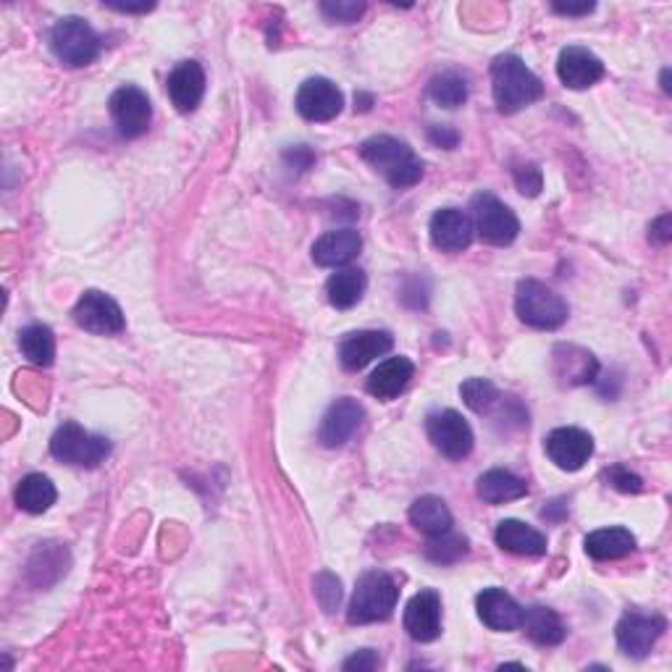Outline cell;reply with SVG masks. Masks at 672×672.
Wrapping results in <instances>:
<instances>
[{
    "mask_svg": "<svg viewBox=\"0 0 672 672\" xmlns=\"http://www.w3.org/2000/svg\"><path fill=\"white\" fill-rule=\"evenodd\" d=\"M494 103L502 114H518L544 95V82L518 56H497L492 63Z\"/></svg>",
    "mask_w": 672,
    "mask_h": 672,
    "instance_id": "1",
    "label": "cell"
},
{
    "mask_svg": "<svg viewBox=\"0 0 672 672\" xmlns=\"http://www.w3.org/2000/svg\"><path fill=\"white\" fill-rule=\"evenodd\" d=\"M365 163L376 168L394 189L415 187L423 179V163L413 153V148L389 134H376L361 145Z\"/></svg>",
    "mask_w": 672,
    "mask_h": 672,
    "instance_id": "2",
    "label": "cell"
},
{
    "mask_svg": "<svg viewBox=\"0 0 672 672\" xmlns=\"http://www.w3.org/2000/svg\"><path fill=\"white\" fill-rule=\"evenodd\" d=\"M400 589H397L394 578L384 570H368L357 578L355 593L347 610V620L352 625H368L389 620L394 612Z\"/></svg>",
    "mask_w": 672,
    "mask_h": 672,
    "instance_id": "3",
    "label": "cell"
},
{
    "mask_svg": "<svg viewBox=\"0 0 672 672\" xmlns=\"http://www.w3.org/2000/svg\"><path fill=\"white\" fill-rule=\"evenodd\" d=\"M515 313L526 326L541 331L559 329L570 316L565 297L537 279H523L515 292Z\"/></svg>",
    "mask_w": 672,
    "mask_h": 672,
    "instance_id": "4",
    "label": "cell"
},
{
    "mask_svg": "<svg viewBox=\"0 0 672 672\" xmlns=\"http://www.w3.org/2000/svg\"><path fill=\"white\" fill-rule=\"evenodd\" d=\"M50 48L63 67L82 69L101 56V37L82 16H63L50 30Z\"/></svg>",
    "mask_w": 672,
    "mask_h": 672,
    "instance_id": "5",
    "label": "cell"
},
{
    "mask_svg": "<svg viewBox=\"0 0 672 672\" xmlns=\"http://www.w3.org/2000/svg\"><path fill=\"white\" fill-rule=\"evenodd\" d=\"M50 455L74 468H97L108 460L110 441L106 436L93 434V431L82 428L80 423L69 421L50 439Z\"/></svg>",
    "mask_w": 672,
    "mask_h": 672,
    "instance_id": "6",
    "label": "cell"
},
{
    "mask_svg": "<svg viewBox=\"0 0 672 672\" xmlns=\"http://www.w3.org/2000/svg\"><path fill=\"white\" fill-rule=\"evenodd\" d=\"M471 211H473V229L484 243L507 247L518 239L520 234L518 215L512 213L510 205H505L499 198H494L492 192L473 194Z\"/></svg>",
    "mask_w": 672,
    "mask_h": 672,
    "instance_id": "7",
    "label": "cell"
},
{
    "mask_svg": "<svg viewBox=\"0 0 672 672\" xmlns=\"http://www.w3.org/2000/svg\"><path fill=\"white\" fill-rule=\"evenodd\" d=\"M426 434L431 444L447 460H462L473 452V428L458 410H436L426 417Z\"/></svg>",
    "mask_w": 672,
    "mask_h": 672,
    "instance_id": "8",
    "label": "cell"
},
{
    "mask_svg": "<svg viewBox=\"0 0 672 672\" xmlns=\"http://www.w3.org/2000/svg\"><path fill=\"white\" fill-rule=\"evenodd\" d=\"M110 119H114L116 132H119L123 140H137L150 129V121H153V106H150V97L142 93L140 87L134 84H127V87H119L108 101Z\"/></svg>",
    "mask_w": 672,
    "mask_h": 672,
    "instance_id": "9",
    "label": "cell"
},
{
    "mask_svg": "<svg viewBox=\"0 0 672 672\" xmlns=\"http://www.w3.org/2000/svg\"><path fill=\"white\" fill-rule=\"evenodd\" d=\"M74 321L80 329L90 331L97 337H114L123 331V313L114 297H108L106 292L90 290L76 299L74 305Z\"/></svg>",
    "mask_w": 672,
    "mask_h": 672,
    "instance_id": "10",
    "label": "cell"
},
{
    "mask_svg": "<svg viewBox=\"0 0 672 672\" xmlns=\"http://www.w3.org/2000/svg\"><path fill=\"white\" fill-rule=\"evenodd\" d=\"M664 628H668L664 617L628 612V615H623V620H620L615 628L620 651L633 659L649 657L659 638H662Z\"/></svg>",
    "mask_w": 672,
    "mask_h": 672,
    "instance_id": "11",
    "label": "cell"
},
{
    "mask_svg": "<svg viewBox=\"0 0 672 672\" xmlns=\"http://www.w3.org/2000/svg\"><path fill=\"white\" fill-rule=\"evenodd\" d=\"M546 455L559 471L576 473L580 468L589 462L593 455V439L589 431L576 428V426H563L554 428L550 436H546Z\"/></svg>",
    "mask_w": 672,
    "mask_h": 672,
    "instance_id": "12",
    "label": "cell"
},
{
    "mask_svg": "<svg viewBox=\"0 0 672 672\" xmlns=\"http://www.w3.org/2000/svg\"><path fill=\"white\" fill-rule=\"evenodd\" d=\"M295 106L299 116L308 121H331L342 114L344 95L331 80L323 76H313V80L303 82L297 90Z\"/></svg>",
    "mask_w": 672,
    "mask_h": 672,
    "instance_id": "13",
    "label": "cell"
},
{
    "mask_svg": "<svg viewBox=\"0 0 672 672\" xmlns=\"http://www.w3.org/2000/svg\"><path fill=\"white\" fill-rule=\"evenodd\" d=\"M431 243L441 252H462L468 250L475 237L473 219L462 213L460 208H441L431 215Z\"/></svg>",
    "mask_w": 672,
    "mask_h": 672,
    "instance_id": "14",
    "label": "cell"
},
{
    "mask_svg": "<svg viewBox=\"0 0 672 672\" xmlns=\"http://www.w3.org/2000/svg\"><path fill=\"white\" fill-rule=\"evenodd\" d=\"M404 630L413 641L431 644L441 636V597L434 589H423L404 606Z\"/></svg>",
    "mask_w": 672,
    "mask_h": 672,
    "instance_id": "15",
    "label": "cell"
},
{
    "mask_svg": "<svg viewBox=\"0 0 672 672\" xmlns=\"http://www.w3.org/2000/svg\"><path fill=\"white\" fill-rule=\"evenodd\" d=\"M363 417L365 410L361 402L352 400V397H339V400L326 410L321 428H318V439L329 449L344 447V444L355 436V431L361 428Z\"/></svg>",
    "mask_w": 672,
    "mask_h": 672,
    "instance_id": "16",
    "label": "cell"
},
{
    "mask_svg": "<svg viewBox=\"0 0 672 672\" xmlns=\"http://www.w3.org/2000/svg\"><path fill=\"white\" fill-rule=\"evenodd\" d=\"M557 76L565 87L589 90L604 76V63L597 54L580 45H567L557 58Z\"/></svg>",
    "mask_w": 672,
    "mask_h": 672,
    "instance_id": "17",
    "label": "cell"
},
{
    "mask_svg": "<svg viewBox=\"0 0 672 672\" xmlns=\"http://www.w3.org/2000/svg\"><path fill=\"white\" fill-rule=\"evenodd\" d=\"M552 357L554 376L563 387H583V384L597 381L599 361L593 357V352L576 347V344H557Z\"/></svg>",
    "mask_w": 672,
    "mask_h": 672,
    "instance_id": "18",
    "label": "cell"
},
{
    "mask_svg": "<svg viewBox=\"0 0 672 672\" xmlns=\"http://www.w3.org/2000/svg\"><path fill=\"white\" fill-rule=\"evenodd\" d=\"M475 610H479L481 623L497 633H510L520 628V620H523V606L515 602L505 589H497V586L479 593Z\"/></svg>",
    "mask_w": 672,
    "mask_h": 672,
    "instance_id": "19",
    "label": "cell"
},
{
    "mask_svg": "<svg viewBox=\"0 0 672 672\" xmlns=\"http://www.w3.org/2000/svg\"><path fill=\"white\" fill-rule=\"evenodd\" d=\"M394 347V337L389 331H355L339 344V363L347 370H361L376 357L387 355Z\"/></svg>",
    "mask_w": 672,
    "mask_h": 672,
    "instance_id": "20",
    "label": "cell"
},
{
    "mask_svg": "<svg viewBox=\"0 0 672 672\" xmlns=\"http://www.w3.org/2000/svg\"><path fill=\"white\" fill-rule=\"evenodd\" d=\"M168 97L181 114H192L202 103L205 95V71L198 61H181L176 63L172 74H168Z\"/></svg>",
    "mask_w": 672,
    "mask_h": 672,
    "instance_id": "21",
    "label": "cell"
},
{
    "mask_svg": "<svg viewBox=\"0 0 672 672\" xmlns=\"http://www.w3.org/2000/svg\"><path fill=\"white\" fill-rule=\"evenodd\" d=\"M413 374L415 365L410 363L408 357H387V361L378 363V368L370 374L365 389H368V394H374L376 400L389 402L408 389Z\"/></svg>",
    "mask_w": 672,
    "mask_h": 672,
    "instance_id": "22",
    "label": "cell"
},
{
    "mask_svg": "<svg viewBox=\"0 0 672 672\" xmlns=\"http://www.w3.org/2000/svg\"><path fill=\"white\" fill-rule=\"evenodd\" d=\"M363 239L355 229H337V232H326L321 239H316L313 245V260L316 266H323V269H337V266L350 263L352 258L361 252Z\"/></svg>",
    "mask_w": 672,
    "mask_h": 672,
    "instance_id": "23",
    "label": "cell"
},
{
    "mask_svg": "<svg viewBox=\"0 0 672 672\" xmlns=\"http://www.w3.org/2000/svg\"><path fill=\"white\" fill-rule=\"evenodd\" d=\"M494 539H497L502 550L518 554V557H541V554H546L544 533L523 523V520H502Z\"/></svg>",
    "mask_w": 672,
    "mask_h": 672,
    "instance_id": "24",
    "label": "cell"
},
{
    "mask_svg": "<svg viewBox=\"0 0 672 672\" xmlns=\"http://www.w3.org/2000/svg\"><path fill=\"white\" fill-rule=\"evenodd\" d=\"M586 554L599 563H606V559H623L628 557L630 552H636V537L628 531V528H599L586 537Z\"/></svg>",
    "mask_w": 672,
    "mask_h": 672,
    "instance_id": "25",
    "label": "cell"
},
{
    "mask_svg": "<svg viewBox=\"0 0 672 672\" xmlns=\"http://www.w3.org/2000/svg\"><path fill=\"white\" fill-rule=\"evenodd\" d=\"M520 628H526L528 638L539 646H557L565 641L567 628L559 620V615L550 606L533 604L523 610V620H520Z\"/></svg>",
    "mask_w": 672,
    "mask_h": 672,
    "instance_id": "26",
    "label": "cell"
},
{
    "mask_svg": "<svg viewBox=\"0 0 672 672\" xmlns=\"http://www.w3.org/2000/svg\"><path fill=\"white\" fill-rule=\"evenodd\" d=\"M408 515L410 523H413L421 533H426L428 539L452 531V512H449L447 502L441 497H434V494H426V497L415 499L413 505H410Z\"/></svg>",
    "mask_w": 672,
    "mask_h": 672,
    "instance_id": "27",
    "label": "cell"
},
{
    "mask_svg": "<svg viewBox=\"0 0 672 672\" xmlns=\"http://www.w3.org/2000/svg\"><path fill=\"white\" fill-rule=\"evenodd\" d=\"M475 492H479V497L484 499L486 505H505V502L523 499L528 494V484L520 475L494 468V471H486L481 475L479 484H475Z\"/></svg>",
    "mask_w": 672,
    "mask_h": 672,
    "instance_id": "28",
    "label": "cell"
},
{
    "mask_svg": "<svg viewBox=\"0 0 672 672\" xmlns=\"http://www.w3.org/2000/svg\"><path fill=\"white\" fill-rule=\"evenodd\" d=\"M56 486L48 475L30 473L19 481L16 486V505L30 515H43L56 505Z\"/></svg>",
    "mask_w": 672,
    "mask_h": 672,
    "instance_id": "29",
    "label": "cell"
},
{
    "mask_svg": "<svg viewBox=\"0 0 672 672\" xmlns=\"http://www.w3.org/2000/svg\"><path fill=\"white\" fill-rule=\"evenodd\" d=\"M365 286H368V279H365L361 269H342L329 276L326 295H329V303L334 305L337 310H350L363 299Z\"/></svg>",
    "mask_w": 672,
    "mask_h": 672,
    "instance_id": "30",
    "label": "cell"
},
{
    "mask_svg": "<svg viewBox=\"0 0 672 672\" xmlns=\"http://www.w3.org/2000/svg\"><path fill=\"white\" fill-rule=\"evenodd\" d=\"M19 347H22L24 357H27L32 365H40V368H48V365L56 361V337L54 331L43 323H32L27 329H22Z\"/></svg>",
    "mask_w": 672,
    "mask_h": 672,
    "instance_id": "31",
    "label": "cell"
},
{
    "mask_svg": "<svg viewBox=\"0 0 672 672\" xmlns=\"http://www.w3.org/2000/svg\"><path fill=\"white\" fill-rule=\"evenodd\" d=\"M428 97L441 108H460L468 101V80L458 71H441L428 82Z\"/></svg>",
    "mask_w": 672,
    "mask_h": 672,
    "instance_id": "32",
    "label": "cell"
},
{
    "mask_svg": "<svg viewBox=\"0 0 672 672\" xmlns=\"http://www.w3.org/2000/svg\"><path fill=\"white\" fill-rule=\"evenodd\" d=\"M460 394L462 402L479 415H488L502 402L497 387L488 378H468V381H462Z\"/></svg>",
    "mask_w": 672,
    "mask_h": 672,
    "instance_id": "33",
    "label": "cell"
},
{
    "mask_svg": "<svg viewBox=\"0 0 672 672\" xmlns=\"http://www.w3.org/2000/svg\"><path fill=\"white\" fill-rule=\"evenodd\" d=\"M468 554V539L447 531L441 537H434L426 544V557L436 565H455Z\"/></svg>",
    "mask_w": 672,
    "mask_h": 672,
    "instance_id": "34",
    "label": "cell"
},
{
    "mask_svg": "<svg viewBox=\"0 0 672 672\" xmlns=\"http://www.w3.org/2000/svg\"><path fill=\"white\" fill-rule=\"evenodd\" d=\"M321 14L334 24H352L365 14V3L361 0H323Z\"/></svg>",
    "mask_w": 672,
    "mask_h": 672,
    "instance_id": "35",
    "label": "cell"
},
{
    "mask_svg": "<svg viewBox=\"0 0 672 672\" xmlns=\"http://www.w3.org/2000/svg\"><path fill=\"white\" fill-rule=\"evenodd\" d=\"M313 586H316V599L318 604H321V610L326 615H331L339 602H342V580H339L334 573H318Z\"/></svg>",
    "mask_w": 672,
    "mask_h": 672,
    "instance_id": "36",
    "label": "cell"
},
{
    "mask_svg": "<svg viewBox=\"0 0 672 672\" xmlns=\"http://www.w3.org/2000/svg\"><path fill=\"white\" fill-rule=\"evenodd\" d=\"M604 479H606V484H610L612 488H617V492H623V494H638V492H644L641 475L633 473L630 468H625V465H612V468H606V471H604Z\"/></svg>",
    "mask_w": 672,
    "mask_h": 672,
    "instance_id": "37",
    "label": "cell"
},
{
    "mask_svg": "<svg viewBox=\"0 0 672 672\" xmlns=\"http://www.w3.org/2000/svg\"><path fill=\"white\" fill-rule=\"evenodd\" d=\"M515 185L528 198H537L541 192V187H544V176H541V168L537 163H520L518 168H515Z\"/></svg>",
    "mask_w": 672,
    "mask_h": 672,
    "instance_id": "38",
    "label": "cell"
},
{
    "mask_svg": "<svg viewBox=\"0 0 672 672\" xmlns=\"http://www.w3.org/2000/svg\"><path fill=\"white\" fill-rule=\"evenodd\" d=\"M378 664H381V659H378V655L374 649H363V651H357V655H352L347 662L342 664L344 670H357V672H370V670H376Z\"/></svg>",
    "mask_w": 672,
    "mask_h": 672,
    "instance_id": "39",
    "label": "cell"
},
{
    "mask_svg": "<svg viewBox=\"0 0 672 672\" xmlns=\"http://www.w3.org/2000/svg\"><path fill=\"white\" fill-rule=\"evenodd\" d=\"M428 140H431V145L444 148V150H452V148H458L460 134L455 132L452 127H431L428 129Z\"/></svg>",
    "mask_w": 672,
    "mask_h": 672,
    "instance_id": "40",
    "label": "cell"
},
{
    "mask_svg": "<svg viewBox=\"0 0 672 672\" xmlns=\"http://www.w3.org/2000/svg\"><path fill=\"white\" fill-rule=\"evenodd\" d=\"M649 239L655 245H668L672 239V215L662 213L655 224L649 226Z\"/></svg>",
    "mask_w": 672,
    "mask_h": 672,
    "instance_id": "41",
    "label": "cell"
},
{
    "mask_svg": "<svg viewBox=\"0 0 672 672\" xmlns=\"http://www.w3.org/2000/svg\"><path fill=\"white\" fill-rule=\"evenodd\" d=\"M284 158L290 161V163H295L299 172H305V168H310V166H313V161H316V155L310 153V148L297 145L295 150H290V153H286Z\"/></svg>",
    "mask_w": 672,
    "mask_h": 672,
    "instance_id": "42",
    "label": "cell"
},
{
    "mask_svg": "<svg viewBox=\"0 0 672 672\" xmlns=\"http://www.w3.org/2000/svg\"><path fill=\"white\" fill-rule=\"evenodd\" d=\"M557 14H565V16H589L593 11V3H580V5H570V3H554L552 5Z\"/></svg>",
    "mask_w": 672,
    "mask_h": 672,
    "instance_id": "43",
    "label": "cell"
},
{
    "mask_svg": "<svg viewBox=\"0 0 672 672\" xmlns=\"http://www.w3.org/2000/svg\"><path fill=\"white\" fill-rule=\"evenodd\" d=\"M108 9L121 11V14H145V11L155 9V3H142V5H129V3H108Z\"/></svg>",
    "mask_w": 672,
    "mask_h": 672,
    "instance_id": "44",
    "label": "cell"
}]
</instances>
